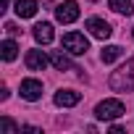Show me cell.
<instances>
[{
	"mask_svg": "<svg viewBox=\"0 0 134 134\" xmlns=\"http://www.w3.org/2000/svg\"><path fill=\"white\" fill-rule=\"evenodd\" d=\"M95 116L100 121H116V118L124 116V103L121 100H103V103H97Z\"/></svg>",
	"mask_w": 134,
	"mask_h": 134,
	"instance_id": "7a4b0ae2",
	"label": "cell"
},
{
	"mask_svg": "<svg viewBox=\"0 0 134 134\" xmlns=\"http://www.w3.org/2000/svg\"><path fill=\"white\" fill-rule=\"evenodd\" d=\"M16 13L19 19H32L37 13V0H16Z\"/></svg>",
	"mask_w": 134,
	"mask_h": 134,
	"instance_id": "30bf717a",
	"label": "cell"
},
{
	"mask_svg": "<svg viewBox=\"0 0 134 134\" xmlns=\"http://www.w3.org/2000/svg\"><path fill=\"white\" fill-rule=\"evenodd\" d=\"M0 55H3V60H13L19 55V45L13 40H3L0 42Z\"/></svg>",
	"mask_w": 134,
	"mask_h": 134,
	"instance_id": "7c38bea8",
	"label": "cell"
},
{
	"mask_svg": "<svg viewBox=\"0 0 134 134\" xmlns=\"http://www.w3.org/2000/svg\"><path fill=\"white\" fill-rule=\"evenodd\" d=\"M5 32H8V34H16L19 29H16V24H5Z\"/></svg>",
	"mask_w": 134,
	"mask_h": 134,
	"instance_id": "2e32d148",
	"label": "cell"
},
{
	"mask_svg": "<svg viewBox=\"0 0 134 134\" xmlns=\"http://www.w3.org/2000/svg\"><path fill=\"white\" fill-rule=\"evenodd\" d=\"M50 63L55 66L58 71H69V69H74V63H71V58L66 55V53H53V55H50Z\"/></svg>",
	"mask_w": 134,
	"mask_h": 134,
	"instance_id": "8fae6325",
	"label": "cell"
},
{
	"mask_svg": "<svg viewBox=\"0 0 134 134\" xmlns=\"http://www.w3.org/2000/svg\"><path fill=\"white\" fill-rule=\"evenodd\" d=\"M84 29L92 34V37H97V40H108L110 37V24L108 21H103V19H87L84 21Z\"/></svg>",
	"mask_w": 134,
	"mask_h": 134,
	"instance_id": "5b68a950",
	"label": "cell"
},
{
	"mask_svg": "<svg viewBox=\"0 0 134 134\" xmlns=\"http://www.w3.org/2000/svg\"><path fill=\"white\" fill-rule=\"evenodd\" d=\"M55 19L60 24H74L79 19V3H76V0H66V3H60L55 8Z\"/></svg>",
	"mask_w": 134,
	"mask_h": 134,
	"instance_id": "277c9868",
	"label": "cell"
},
{
	"mask_svg": "<svg viewBox=\"0 0 134 134\" xmlns=\"http://www.w3.org/2000/svg\"><path fill=\"white\" fill-rule=\"evenodd\" d=\"M63 50L66 53H71V55H84L90 50V42L84 34L79 32H69V34H63Z\"/></svg>",
	"mask_w": 134,
	"mask_h": 134,
	"instance_id": "3957f363",
	"label": "cell"
},
{
	"mask_svg": "<svg viewBox=\"0 0 134 134\" xmlns=\"http://www.w3.org/2000/svg\"><path fill=\"white\" fill-rule=\"evenodd\" d=\"M108 3H110V8L116 11V13H131L134 11V3H131V0H108Z\"/></svg>",
	"mask_w": 134,
	"mask_h": 134,
	"instance_id": "5bb4252c",
	"label": "cell"
},
{
	"mask_svg": "<svg viewBox=\"0 0 134 134\" xmlns=\"http://www.w3.org/2000/svg\"><path fill=\"white\" fill-rule=\"evenodd\" d=\"M19 92H21V97H24V100L34 103V100H40V97H42V82H37V79H24Z\"/></svg>",
	"mask_w": 134,
	"mask_h": 134,
	"instance_id": "8992f818",
	"label": "cell"
},
{
	"mask_svg": "<svg viewBox=\"0 0 134 134\" xmlns=\"http://www.w3.org/2000/svg\"><path fill=\"white\" fill-rule=\"evenodd\" d=\"M8 3H11V0H3V8H0V11H5V8H8Z\"/></svg>",
	"mask_w": 134,
	"mask_h": 134,
	"instance_id": "e0dca14e",
	"label": "cell"
},
{
	"mask_svg": "<svg viewBox=\"0 0 134 134\" xmlns=\"http://www.w3.org/2000/svg\"><path fill=\"white\" fill-rule=\"evenodd\" d=\"M110 87L118 90V92H129V90H134V60L126 63L124 69H118V71L110 76Z\"/></svg>",
	"mask_w": 134,
	"mask_h": 134,
	"instance_id": "6da1fadb",
	"label": "cell"
},
{
	"mask_svg": "<svg viewBox=\"0 0 134 134\" xmlns=\"http://www.w3.org/2000/svg\"><path fill=\"white\" fill-rule=\"evenodd\" d=\"M131 34H134V29H131Z\"/></svg>",
	"mask_w": 134,
	"mask_h": 134,
	"instance_id": "ac0fdd59",
	"label": "cell"
},
{
	"mask_svg": "<svg viewBox=\"0 0 134 134\" xmlns=\"http://www.w3.org/2000/svg\"><path fill=\"white\" fill-rule=\"evenodd\" d=\"M0 129H3L5 134H16V131H19V126H16L11 118H0Z\"/></svg>",
	"mask_w": 134,
	"mask_h": 134,
	"instance_id": "9a60e30c",
	"label": "cell"
},
{
	"mask_svg": "<svg viewBox=\"0 0 134 134\" xmlns=\"http://www.w3.org/2000/svg\"><path fill=\"white\" fill-rule=\"evenodd\" d=\"M47 63H50V58H47L42 50H29V53H26V69H29V71H42Z\"/></svg>",
	"mask_w": 134,
	"mask_h": 134,
	"instance_id": "52a82bcc",
	"label": "cell"
},
{
	"mask_svg": "<svg viewBox=\"0 0 134 134\" xmlns=\"http://www.w3.org/2000/svg\"><path fill=\"white\" fill-rule=\"evenodd\" d=\"M121 53H124V50H121L118 45H105L103 53H100V60H103V63H113V60L121 58Z\"/></svg>",
	"mask_w": 134,
	"mask_h": 134,
	"instance_id": "4fadbf2b",
	"label": "cell"
},
{
	"mask_svg": "<svg viewBox=\"0 0 134 134\" xmlns=\"http://www.w3.org/2000/svg\"><path fill=\"white\" fill-rule=\"evenodd\" d=\"M82 100V95L76 92V90H58L55 92V105H60V108H71V105H76Z\"/></svg>",
	"mask_w": 134,
	"mask_h": 134,
	"instance_id": "ba28073f",
	"label": "cell"
},
{
	"mask_svg": "<svg viewBox=\"0 0 134 134\" xmlns=\"http://www.w3.org/2000/svg\"><path fill=\"white\" fill-rule=\"evenodd\" d=\"M53 24H47V21H42V24H37L34 26V40L40 42V45H50L53 42Z\"/></svg>",
	"mask_w": 134,
	"mask_h": 134,
	"instance_id": "9c48e42d",
	"label": "cell"
}]
</instances>
